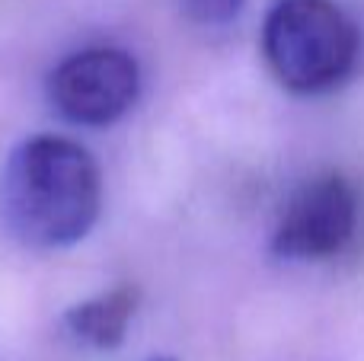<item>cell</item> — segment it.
<instances>
[{"label":"cell","instance_id":"1","mask_svg":"<svg viewBox=\"0 0 364 361\" xmlns=\"http://www.w3.org/2000/svg\"><path fill=\"white\" fill-rule=\"evenodd\" d=\"M102 173L93 153L61 134H36L0 173L4 227L29 249H68L96 227Z\"/></svg>","mask_w":364,"mask_h":361},{"label":"cell","instance_id":"2","mask_svg":"<svg viewBox=\"0 0 364 361\" xmlns=\"http://www.w3.org/2000/svg\"><path fill=\"white\" fill-rule=\"evenodd\" d=\"M361 48V29L336 0H275L265 13V64L291 93L339 90L358 70Z\"/></svg>","mask_w":364,"mask_h":361},{"label":"cell","instance_id":"3","mask_svg":"<svg viewBox=\"0 0 364 361\" xmlns=\"http://www.w3.org/2000/svg\"><path fill=\"white\" fill-rule=\"evenodd\" d=\"M141 93V68L125 48H83L48 74V99L61 119L83 128L115 125Z\"/></svg>","mask_w":364,"mask_h":361},{"label":"cell","instance_id":"4","mask_svg":"<svg viewBox=\"0 0 364 361\" xmlns=\"http://www.w3.org/2000/svg\"><path fill=\"white\" fill-rule=\"evenodd\" d=\"M358 227V189L326 173L291 195L272 234V253L288 262H326L352 243Z\"/></svg>","mask_w":364,"mask_h":361},{"label":"cell","instance_id":"5","mask_svg":"<svg viewBox=\"0 0 364 361\" xmlns=\"http://www.w3.org/2000/svg\"><path fill=\"white\" fill-rule=\"evenodd\" d=\"M138 288L134 285H115L109 291L96 294L90 301L68 307L64 313V330L83 345L93 349H119L125 343V333L138 311Z\"/></svg>","mask_w":364,"mask_h":361},{"label":"cell","instance_id":"6","mask_svg":"<svg viewBox=\"0 0 364 361\" xmlns=\"http://www.w3.org/2000/svg\"><path fill=\"white\" fill-rule=\"evenodd\" d=\"M246 0H182V10L192 23L208 26V29H220L240 19Z\"/></svg>","mask_w":364,"mask_h":361},{"label":"cell","instance_id":"7","mask_svg":"<svg viewBox=\"0 0 364 361\" xmlns=\"http://www.w3.org/2000/svg\"><path fill=\"white\" fill-rule=\"evenodd\" d=\"M151 361H176V358H151Z\"/></svg>","mask_w":364,"mask_h":361}]
</instances>
